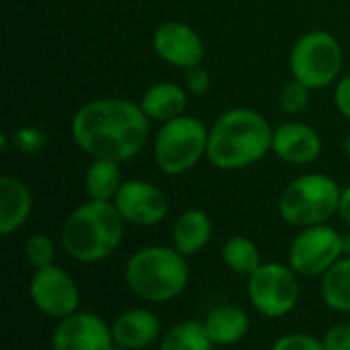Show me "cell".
I'll return each instance as SVG.
<instances>
[{
    "mask_svg": "<svg viewBox=\"0 0 350 350\" xmlns=\"http://www.w3.org/2000/svg\"><path fill=\"white\" fill-rule=\"evenodd\" d=\"M148 133L139 103L119 96L88 100L72 117V139L92 160H131L146 148Z\"/></svg>",
    "mask_w": 350,
    "mask_h": 350,
    "instance_id": "obj_1",
    "label": "cell"
},
{
    "mask_svg": "<svg viewBox=\"0 0 350 350\" xmlns=\"http://www.w3.org/2000/svg\"><path fill=\"white\" fill-rule=\"evenodd\" d=\"M273 127L254 109L221 113L209 129L207 160L219 170H242L273 152Z\"/></svg>",
    "mask_w": 350,
    "mask_h": 350,
    "instance_id": "obj_2",
    "label": "cell"
},
{
    "mask_svg": "<svg viewBox=\"0 0 350 350\" xmlns=\"http://www.w3.org/2000/svg\"><path fill=\"white\" fill-rule=\"evenodd\" d=\"M125 219L115 203L92 201L78 205L62 228L66 254L82 265H94L115 254L125 236Z\"/></svg>",
    "mask_w": 350,
    "mask_h": 350,
    "instance_id": "obj_3",
    "label": "cell"
},
{
    "mask_svg": "<svg viewBox=\"0 0 350 350\" xmlns=\"http://www.w3.org/2000/svg\"><path fill=\"white\" fill-rule=\"evenodd\" d=\"M129 291L148 304H168L189 285L187 256L172 246H146L129 256L123 271Z\"/></svg>",
    "mask_w": 350,
    "mask_h": 350,
    "instance_id": "obj_4",
    "label": "cell"
},
{
    "mask_svg": "<svg viewBox=\"0 0 350 350\" xmlns=\"http://www.w3.org/2000/svg\"><path fill=\"white\" fill-rule=\"evenodd\" d=\"M342 189L322 172L301 174L291 180L279 197V215L293 228L322 226L338 213Z\"/></svg>",
    "mask_w": 350,
    "mask_h": 350,
    "instance_id": "obj_5",
    "label": "cell"
},
{
    "mask_svg": "<svg viewBox=\"0 0 350 350\" xmlns=\"http://www.w3.org/2000/svg\"><path fill=\"white\" fill-rule=\"evenodd\" d=\"M207 142L209 129L197 117L180 115L166 121L154 139L156 166L168 176L185 174L207 158Z\"/></svg>",
    "mask_w": 350,
    "mask_h": 350,
    "instance_id": "obj_6",
    "label": "cell"
},
{
    "mask_svg": "<svg viewBox=\"0 0 350 350\" xmlns=\"http://www.w3.org/2000/svg\"><path fill=\"white\" fill-rule=\"evenodd\" d=\"M345 53L338 39L328 31H310L301 35L289 53V70L295 80L312 90L338 82Z\"/></svg>",
    "mask_w": 350,
    "mask_h": 350,
    "instance_id": "obj_7",
    "label": "cell"
},
{
    "mask_svg": "<svg viewBox=\"0 0 350 350\" xmlns=\"http://www.w3.org/2000/svg\"><path fill=\"white\" fill-rule=\"evenodd\" d=\"M246 293L252 308L277 320L291 314L299 301V275L283 262H262L248 279Z\"/></svg>",
    "mask_w": 350,
    "mask_h": 350,
    "instance_id": "obj_8",
    "label": "cell"
},
{
    "mask_svg": "<svg viewBox=\"0 0 350 350\" xmlns=\"http://www.w3.org/2000/svg\"><path fill=\"white\" fill-rule=\"evenodd\" d=\"M345 256L342 234L328 224L299 230L289 246V267L299 277H324Z\"/></svg>",
    "mask_w": 350,
    "mask_h": 350,
    "instance_id": "obj_9",
    "label": "cell"
},
{
    "mask_svg": "<svg viewBox=\"0 0 350 350\" xmlns=\"http://www.w3.org/2000/svg\"><path fill=\"white\" fill-rule=\"evenodd\" d=\"M29 297L43 316L57 322L78 312L82 299L76 281L57 265L33 271L29 281Z\"/></svg>",
    "mask_w": 350,
    "mask_h": 350,
    "instance_id": "obj_10",
    "label": "cell"
},
{
    "mask_svg": "<svg viewBox=\"0 0 350 350\" xmlns=\"http://www.w3.org/2000/svg\"><path fill=\"white\" fill-rule=\"evenodd\" d=\"M113 203L125 224L135 228H154L168 215L166 195L156 185L139 178L125 180Z\"/></svg>",
    "mask_w": 350,
    "mask_h": 350,
    "instance_id": "obj_11",
    "label": "cell"
},
{
    "mask_svg": "<svg viewBox=\"0 0 350 350\" xmlns=\"http://www.w3.org/2000/svg\"><path fill=\"white\" fill-rule=\"evenodd\" d=\"M111 324L94 312H74L57 322L51 334V350H111Z\"/></svg>",
    "mask_w": 350,
    "mask_h": 350,
    "instance_id": "obj_12",
    "label": "cell"
},
{
    "mask_svg": "<svg viewBox=\"0 0 350 350\" xmlns=\"http://www.w3.org/2000/svg\"><path fill=\"white\" fill-rule=\"evenodd\" d=\"M152 45L160 59L183 70L199 66L205 57V43L201 35L191 25L180 21L162 23L154 31Z\"/></svg>",
    "mask_w": 350,
    "mask_h": 350,
    "instance_id": "obj_13",
    "label": "cell"
},
{
    "mask_svg": "<svg viewBox=\"0 0 350 350\" xmlns=\"http://www.w3.org/2000/svg\"><path fill=\"white\" fill-rule=\"evenodd\" d=\"M320 133L304 121H287L273 131V154L287 164H312L320 156Z\"/></svg>",
    "mask_w": 350,
    "mask_h": 350,
    "instance_id": "obj_14",
    "label": "cell"
},
{
    "mask_svg": "<svg viewBox=\"0 0 350 350\" xmlns=\"http://www.w3.org/2000/svg\"><path fill=\"white\" fill-rule=\"evenodd\" d=\"M113 340L129 350H144L162 338V322L148 308H131L111 324Z\"/></svg>",
    "mask_w": 350,
    "mask_h": 350,
    "instance_id": "obj_15",
    "label": "cell"
},
{
    "mask_svg": "<svg viewBox=\"0 0 350 350\" xmlns=\"http://www.w3.org/2000/svg\"><path fill=\"white\" fill-rule=\"evenodd\" d=\"M33 211L31 189L16 176L0 178V234L10 236L21 230Z\"/></svg>",
    "mask_w": 350,
    "mask_h": 350,
    "instance_id": "obj_16",
    "label": "cell"
},
{
    "mask_svg": "<svg viewBox=\"0 0 350 350\" xmlns=\"http://www.w3.org/2000/svg\"><path fill=\"white\" fill-rule=\"evenodd\" d=\"M203 326L215 347H232L248 336L250 318L242 308L234 304H221L207 314Z\"/></svg>",
    "mask_w": 350,
    "mask_h": 350,
    "instance_id": "obj_17",
    "label": "cell"
},
{
    "mask_svg": "<svg viewBox=\"0 0 350 350\" xmlns=\"http://www.w3.org/2000/svg\"><path fill=\"white\" fill-rule=\"evenodd\" d=\"M187 100L189 92L185 90V86L176 82H156L144 92L139 107L150 121L166 123L185 115Z\"/></svg>",
    "mask_w": 350,
    "mask_h": 350,
    "instance_id": "obj_18",
    "label": "cell"
},
{
    "mask_svg": "<svg viewBox=\"0 0 350 350\" xmlns=\"http://www.w3.org/2000/svg\"><path fill=\"white\" fill-rule=\"evenodd\" d=\"M213 236V221L201 209H187L172 226V248L183 256H195L201 252Z\"/></svg>",
    "mask_w": 350,
    "mask_h": 350,
    "instance_id": "obj_19",
    "label": "cell"
},
{
    "mask_svg": "<svg viewBox=\"0 0 350 350\" xmlns=\"http://www.w3.org/2000/svg\"><path fill=\"white\" fill-rule=\"evenodd\" d=\"M123 183L119 162L113 160H92L84 174V189L92 201L113 203Z\"/></svg>",
    "mask_w": 350,
    "mask_h": 350,
    "instance_id": "obj_20",
    "label": "cell"
},
{
    "mask_svg": "<svg viewBox=\"0 0 350 350\" xmlns=\"http://www.w3.org/2000/svg\"><path fill=\"white\" fill-rule=\"evenodd\" d=\"M320 295L326 308L350 314V256H342L320 283Z\"/></svg>",
    "mask_w": 350,
    "mask_h": 350,
    "instance_id": "obj_21",
    "label": "cell"
},
{
    "mask_svg": "<svg viewBox=\"0 0 350 350\" xmlns=\"http://www.w3.org/2000/svg\"><path fill=\"white\" fill-rule=\"evenodd\" d=\"M221 260L234 275L246 279L262 265L258 246L246 236H232L230 240H226L221 248Z\"/></svg>",
    "mask_w": 350,
    "mask_h": 350,
    "instance_id": "obj_22",
    "label": "cell"
},
{
    "mask_svg": "<svg viewBox=\"0 0 350 350\" xmlns=\"http://www.w3.org/2000/svg\"><path fill=\"white\" fill-rule=\"evenodd\" d=\"M215 345L205 332L203 322H178L160 338L158 350H213Z\"/></svg>",
    "mask_w": 350,
    "mask_h": 350,
    "instance_id": "obj_23",
    "label": "cell"
},
{
    "mask_svg": "<svg viewBox=\"0 0 350 350\" xmlns=\"http://www.w3.org/2000/svg\"><path fill=\"white\" fill-rule=\"evenodd\" d=\"M25 260L29 262V267L33 271L37 269H45L49 265H55V246L51 242L49 236L45 234H33L25 240V248H23Z\"/></svg>",
    "mask_w": 350,
    "mask_h": 350,
    "instance_id": "obj_24",
    "label": "cell"
},
{
    "mask_svg": "<svg viewBox=\"0 0 350 350\" xmlns=\"http://www.w3.org/2000/svg\"><path fill=\"white\" fill-rule=\"evenodd\" d=\"M310 90L304 82L299 80H289L281 92H279V107L287 113V115H297L304 113L310 105Z\"/></svg>",
    "mask_w": 350,
    "mask_h": 350,
    "instance_id": "obj_25",
    "label": "cell"
},
{
    "mask_svg": "<svg viewBox=\"0 0 350 350\" xmlns=\"http://www.w3.org/2000/svg\"><path fill=\"white\" fill-rule=\"evenodd\" d=\"M271 350H326L322 338H314L306 332H287L279 336Z\"/></svg>",
    "mask_w": 350,
    "mask_h": 350,
    "instance_id": "obj_26",
    "label": "cell"
},
{
    "mask_svg": "<svg viewBox=\"0 0 350 350\" xmlns=\"http://www.w3.org/2000/svg\"><path fill=\"white\" fill-rule=\"evenodd\" d=\"M211 88V78L209 72L199 64L189 70H185V90L193 96H203Z\"/></svg>",
    "mask_w": 350,
    "mask_h": 350,
    "instance_id": "obj_27",
    "label": "cell"
},
{
    "mask_svg": "<svg viewBox=\"0 0 350 350\" xmlns=\"http://www.w3.org/2000/svg\"><path fill=\"white\" fill-rule=\"evenodd\" d=\"M322 342L326 350H350V322H338L330 326L324 332Z\"/></svg>",
    "mask_w": 350,
    "mask_h": 350,
    "instance_id": "obj_28",
    "label": "cell"
},
{
    "mask_svg": "<svg viewBox=\"0 0 350 350\" xmlns=\"http://www.w3.org/2000/svg\"><path fill=\"white\" fill-rule=\"evenodd\" d=\"M43 144H45V135L37 127H23L14 133V146L25 154L39 152L43 148Z\"/></svg>",
    "mask_w": 350,
    "mask_h": 350,
    "instance_id": "obj_29",
    "label": "cell"
},
{
    "mask_svg": "<svg viewBox=\"0 0 350 350\" xmlns=\"http://www.w3.org/2000/svg\"><path fill=\"white\" fill-rule=\"evenodd\" d=\"M334 105L340 111V115L350 121V74L338 78L334 88Z\"/></svg>",
    "mask_w": 350,
    "mask_h": 350,
    "instance_id": "obj_30",
    "label": "cell"
},
{
    "mask_svg": "<svg viewBox=\"0 0 350 350\" xmlns=\"http://www.w3.org/2000/svg\"><path fill=\"white\" fill-rule=\"evenodd\" d=\"M338 215L342 219V224L350 230V185L347 189H342L340 195V207H338Z\"/></svg>",
    "mask_w": 350,
    "mask_h": 350,
    "instance_id": "obj_31",
    "label": "cell"
},
{
    "mask_svg": "<svg viewBox=\"0 0 350 350\" xmlns=\"http://www.w3.org/2000/svg\"><path fill=\"white\" fill-rule=\"evenodd\" d=\"M342 244H345V256H350V234L342 236Z\"/></svg>",
    "mask_w": 350,
    "mask_h": 350,
    "instance_id": "obj_32",
    "label": "cell"
},
{
    "mask_svg": "<svg viewBox=\"0 0 350 350\" xmlns=\"http://www.w3.org/2000/svg\"><path fill=\"white\" fill-rule=\"evenodd\" d=\"M342 150H345V154L350 158V131L349 135L345 137V142H342Z\"/></svg>",
    "mask_w": 350,
    "mask_h": 350,
    "instance_id": "obj_33",
    "label": "cell"
},
{
    "mask_svg": "<svg viewBox=\"0 0 350 350\" xmlns=\"http://www.w3.org/2000/svg\"><path fill=\"white\" fill-rule=\"evenodd\" d=\"M111 350H129V349H125V347H121V345L113 342V347H111Z\"/></svg>",
    "mask_w": 350,
    "mask_h": 350,
    "instance_id": "obj_34",
    "label": "cell"
},
{
    "mask_svg": "<svg viewBox=\"0 0 350 350\" xmlns=\"http://www.w3.org/2000/svg\"><path fill=\"white\" fill-rule=\"evenodd\" d=\"M27 2H43V0H27Z\"/></svg>",
    "mask_w": 350,
    "mask_h": 350,
    "instance_id": "obj_35",
    "label": "cell"
}]
</instances>
